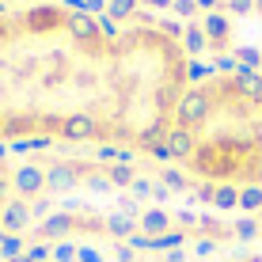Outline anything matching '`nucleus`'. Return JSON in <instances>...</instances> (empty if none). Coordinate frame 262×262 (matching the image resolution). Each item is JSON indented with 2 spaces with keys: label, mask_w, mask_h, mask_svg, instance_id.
Masks as SVG:
<instances>
[{
  "label": "nucleus",
  "mask_w": 262,
  "mask_h": 262,
  "mask_svg": "<svg viewBox=\"0 0 262 262\" xmlns=\"http://www.w3.org/2000/svg\"><path fill=\"white\" fill-rule=\"evenodd\" d=\"M106 228H111V232H114V236H129V232H133V224H129V221H125V216H118V213H114V216H111V221H106Z\"/></svg>",
  "instance_id": "0eeeda50"
},
{
  "label": "nucleus",
  "mask_w": 262,
  "mask_h": 262,
  "mask_svg": "<svg viewBox=\"0 0 262 262\" xmlns=\"http://www.w3.org/2000/svg\"><path fill=\"white\" fill-rule=\"evenodd\" d=\"M46 186L50 190H72V186H76V171L72 167H50V175H46Z\"/></svg>",
  "instance_id": "7ed1b4c3"
},
{
  "label": "nucleus",
  "mask_w": 262,
  "mask_h": 262,
  "mask_svg": "<svg viewBox=\"0 0 262 262\" xmlns=\"http://www.w3.org/2000/svg\"><path fill=\"white\" fill-rule=\"evenodd\" d=\"M69 216H53V221H46V224H42V236H65V232H69Z\"/></svg>",
  "instance_id": "39448f33"
},
{
  "label": "nucleus",
  "mask_w": 262,
  "mask_h": 262,
  "mask_svg": "<svg viewBox=\"0 0 262 262\" xmlns=\"http://www.w3.org/2000/svg\"><path fill=\"white\" fill-rule=\"evenodd\" d=\"M239 262H262V258H239Z\"/></svg>",
  "instance_id": "9d476101"
},
{
  "label": "nucleus",
  "mask_w": 262,
  "mask_h": 262,
  "mask_svg": "<svg viewBox=\"0 0 262 262\" xmlns=\"http://www.w3.org/2000/svg\"><path fill=\"white\" fill-rule=\"evenodd\" d=\"M202 92L209 99V111L202 125L190 129V171L205 179L209 190H262V76L228 72L205 80Z\"/></svg>",
  "instance_id": "f257e3e1"
},
{
  "label": "nucleus",
  "mask_w": 262,
  "mask_h": 262,
  "mask_svg": "<svg viewBox=\"0 0 262 262\" xmlns=\"http://www.w3.org/2000/svg\"><path fill=\"white\" fill-rule=\"evenodd\" d=\"M141 224H144V232L160 236V232L167 228V216H164V213H144V221H141Z\"/></svg>",
  "instance_id": "423d86ee"
},
{
  "label": "nucleus",
  "mask_w": 262,
  "mask_h": 262,
  "mask_svg": "<svg viewBox=\"0 0 262 262\" xmlns=\"http://www.w3.org/2000/svg\"><path fill=\"white\" fill-rule=\"evenodd\" d=\"M4 194H8V183H4V179H0V202H4Z\"/></svg>",
  "instance_id": "1a4fd4ad"
},
{
  "label": "nucleus",
  "mask_w": 262,
  "mask_h": 262,
  "mask_svg": "<svg viewBox=\"0 0 262 262\" xmlns=\"http://www.w3.org/2000/svg\"><path fill=\"white\" fill-rule=\"evenodd\" d=\"M42 186H46V175H42L38 167H19V171H15V190H19V194L31 198V194H38Z\"/></svg>",
  "instance_id": "f03ea898"
},
{
  "label": "nucleus",
  "mask_w": 262,
  "mask_h": 262,
  "mask_svg": "<svg viewBox=\"0 0 262 262\" xmlns=\"http://www.w3.org/2000/svg\"><path fill=\"white\" fill-rule=\"evenodd\" d=\"M111 183H118V186L133 183V171H129V167H111Z\"/></svg>",
  "instance_id": "6e6552de"
},
{
  "label": "nucleus",
  "mask_w": 262,
  "mask_h": 262,
  "mask_svg": "<svg viewBox=\"0 0 262 262\" xmlns=\"http://www.w3.org/2000/svg\"><path fill=\"white\" fill-rule=\"evenodd\" d=\"M27 221H31V216H27V205H19V202H15V205H8V209H4V228L19 232Z\"/></svg>",
  "instance_id": "20e7f679"
}]
</instances>
